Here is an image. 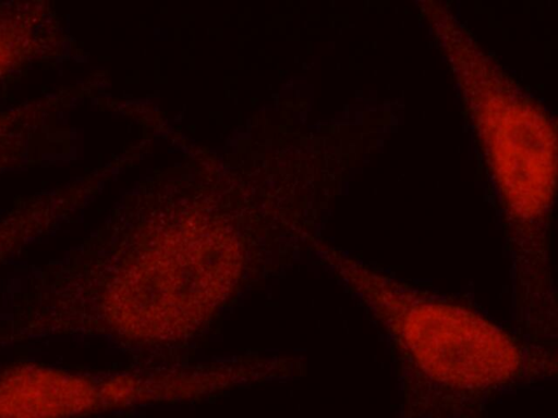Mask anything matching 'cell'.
Here are the masks:
<instances>
[{"label":"cell","instance_id":"7a4b0ae2","mask_svg":"<svg viewBox=\"0 0 558 418\" xmlns=\"http://www.w3.org/2000/svg\"><path fill=\"white\" fill-rule=\"evenodd\" d=\"M43 9L11 8L0 10V75L39 52V41L46 28Z\"/></svg>","mask_w":558,"mask_h":418},{"label":"cell","instance_id":"6da1fadb","mask_svg":"<svg viewBox=\"0 0 558 418\" xmlns=\"http://www.w3.org/2000/svg\"><path fill=\"white\" fill-rule=\"evenodd\" d=\"M341 274L396 342L409 383L436 399L473 401L523 373L522 348L480 314L347 260Z\"/></svg>","mask_w":558,"mask_h":418}]
</instances>
